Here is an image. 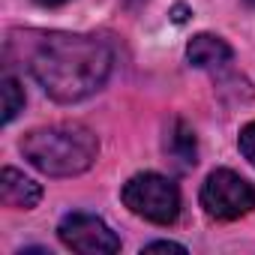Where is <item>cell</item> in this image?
I'll use <instances>...</instances> for the list:
<instances>
[{"label":"cell","instance_id":"1","mask_svg":"<svg viewBox=\"0 0 255 255\" xmlns=\"http://www.w3.org/2000/svg\"><path fill=\"white\" fill-rule=\"evenodd\" d=\"M111 48L84 33H48L30 54V72L54 102H81L111 75Z\"/></svg>","mask_w":255,"mask_h":255},{"label":"cell","instance_id":"2","mask_svg":"<svg viewBox=\"0 0 255 255\" xmlns=\"http://www.w3.org/2000/svg\"><path fill=\"white\" fill-rule=\"evenodd\" d=\"M24 159L48 177H75L96 162L99 141L81 123L39 126L21 138Z\"/></svg>","mask_w":255,"mask_h":255},{"label":"cell","instance_id":"3","mask_svg":"<svg viewBox=\"0 0 255 255\" xmlns=\"http://www.w3.org/2000/svg\"><path fill=\"white\" fill-rule=\"evenodd\" d=\"M123 204L129 207L135 216L156 222V225H171L180 216V189L174 180L144 171L126 180L123 186Z\"/></svg>","mask_w":255,"mask_h":255},{"label":"cell","instance_id":"4","mask_svg":"<svg viewBox=\"0 0 255 255\" xmlns=\"http://www.w3.org/2000/svg\"><path fill=\"white\" fill-rule=\"evenodd\" d=\"M201 207L210 219H240L255 210V186L231 168H216L201 186Z\"/></svg>","mask_w":255,"mask_h":255},{"label":"cell","instance_id":"5","mask_svg":"<svg viewBox=\"0 0 255 255\" xmlns=\"http://www.w3.org/2000/svg\"><path fill=\"white\" fill-rule=\"evenodd\" d=\"M57 237L66 249L81 255H111L120 249V237L93 213H66L57 225Z\"/></svg>","mask_w":255,"mask_h":255},{"label":"cell","instance_id":"6","mask_svg":"<svg viewBox=\"0 0 255 255\" xmlns=\"http://www.w3.org/2000/svg\"><path fill=\"white\" fill-rule=\"evenodd\" d=\"M0 201L15 210H33L42 201V186L15 168H3L0 171Z\"/></svg>","mask_w":255,"mask_h":255},{"label":"cell","instance_id":"7","mask_svg":"<svg viewBox=\"0 0 255 255\" xmlns=\"http://www.w3.org/2000/svg\"><path fill=\"white\" fill-rule=\"evenodd\" d=\"M165 156L171 159V165L177 171H189L198 162L195 132H192V126L186 120H180V117H174L168 123V129H165Z\"/></svg>","mask_w":255,"mask_h":255},{"label":"cell","instance_id":"8","mask_svg":"<svg viewBox=\"0 0 255 255\" xmlns=\"http://www.w3.org/2000/svg\"><path fill=\"white\" fill-rule=\"evenodd\" d=\"M231 57H234L231 45L213 33H198L186 45V60L195 69H225L231 63Z\"/></svg>","mask_w":255,"mask_h":255},{"label":"cell","instance_id":"9","mask_svg":"<svg viewBox=\"0 0 255 255\" xmlns=\"http://www.w3.org/2000/svg\"><path fill=\"white\" fill-rule=\"evenodd\" d=\"M0 90H3V123H12L18 117V111L24 108V87L12 75H6Z\"/></svg>","mask_w":255,"mask_h":255},{"label":"cell","instance_id":"10","mask_svg":"<svg viewBox=\"0 0 255 255\" xmlns=\"http://www.w3.org/2000/svg\"><path fill=\"white\" fill-rule=\"evenodd\" d=\"M237 147H240V153H243V159L249 162V165H255V120L252 123H246L243 129H240V138H237Z\"/></svg>","mask_w":255,"mask_h":255},{"label":"cell","instance_id":"11","mask_svg":"<svg viewBox=\"0 0 255 255\" xmlns=\"http://www.w3.org/2000/svg\"><path fill=\"white\" fill-rule=\"evenodd\" d=\"M144 252H186V246L171 243V240H156V243H147Z\"/></svg>","mask_w":255,"mask_h":255},{"label":"cell","instance_id":"12","mask_svg":"<svg viewBox=\"0 0 255 255\" xmlns=\"http://www.w3.org/2000/svg\"><path fill=\"white\" fill-rule=\"evenodd\" d=\"M189 15H192V12H189V9H186V6H183V3H177V6H174V9H171V18H174V21H177V24H183V21H186V18H189Z\"/></svg>","mask_w":255,"mask_h":255},{"label":"cell","instance_id":"13","mask_svg":"<svg viewBox=\"0 0 255 255\" xmlns=\"http://www.w3.org/2000/svg\"><path fill=\"white\" fill-rule=\"evenodd\" d=\"M39 6H60V3H66V0H36Z\"/></svg>","mask_w":255,"mask_h":255},{"label":"cell","instance_id":"14","mask_svg":"<svg viewBox=\"0 0 255 255\" xmlns=\"http://www.w3.org/2000/svg\"><path fill=\"white\" fill-rule=\"evenodd\" d=\"M126 6H138V3H144V0H123Z\"/></svg>","mask_w":255,"mask_h":255},{"label":"cell","instance_id":"15","mask_svg":"<svg viewBox=\"0 0 255 255\" xmlns=\"http://www.w3.org/2000/svg\"><path fill=\"white\" fill-rule=\"evenodd\" d=\"M243 3H246V6H252V9H255V0H243Z\"/></svg>","mask_w":255,"mask_h":255}]
</instances>
